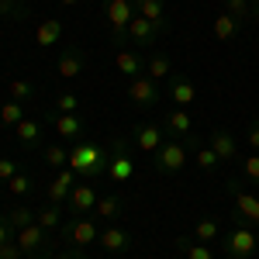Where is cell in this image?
<instances>
[{"label":"cell","instance_id":"obj_1","mask_svg":"<svg viewBox=\"0 0 259 259\" xmlns=\"http://www.w3.org/2000/svg\"><path fill=\"white\" fill-rule=\"evenodd\" d=\"M107 159H111V149L107 145H94V142H76L69 145V169L76 173V180H94L107 177Z\"/></svg>","mask_w":259,"mask_h":259},{"label":"cell","instance_id":"obj_2","mask_svg":"<svg viewBox=\"0 0 259 259\" xmlns=\"http://www.w3.org/2000/svg\"><path fill=\"white\" fill-rule=\"evenodd\" d=\"M132 132H121L111 139V159H107V180H114V183H128V180L135 177V159H132Z\"/></svg>","mask_w":259,"mask_h":259},{"label":"cell","instance_id":"obj_3","mask_svg":"<svg viewBox=\"0 0 259 259\" xmlns=\"http://www.w3.org/2000/svg\"><path fill=\"white\" fill-rule=\"evenodd\" d=\"M104 14L111 24V45L114 49H128V24L135 18V4L132 0H104Z\"/></svg>","mask_w":259,"mask_h":259},{"label":"cell","instance_id":"obj_4","mask_svg":"<svg viewBox=\"0 0 259 259\" xmlns=\"http://www.w3.org/2000/svg\"><path fill=\"white\" fill-rule=\"evenodd\" d=\"M187 159H190V149L180 139H166L159 145V152L152 156V169H156L159 177H177L180 169L187 166Z\"/></svg>","mask_w":259,"mask_h":259},{"label":"cell","instance_id":"obj_5","mask_svg":"<svg viewBox=\"0 0 259 259\" xmlns=\"http://www.w3.org/2000/svg\"><path fill=\"white\" fill-rule=\"evenodd\" d=\"M59 235L66 242H69V249H87V245H94V242H100V225L94 218H76V214H69V218L62 221Z\"/></svg>","mask_w":259,"mask_h":259},{"label":"cell","instance_id":"obj_6","mask_svg":"<svg viewBox=\"0 0 259 259\" xmlns=\"http://www.w3.org/2000/svg\"><path fill=\"white\" fill-rule=\"evenodd\" d=\"M225 259H249L259 252V235L252 232V225H245V221H239L228 235H225Z\"/></svg>","mask_w":259,"mask_h":259},{"label":"cell","instance_id":"obj_7","mask_svg":"<svg viewBox=\"0 0 259 259\" xmlns=\"http://www.w3.org/2000/svg\"><path fill=\"white\" fill-rule=\"evenodd\" d=\"M162 132H166V139H180L190 152L200 149V139L194 135V118H190V111H183V107H173V111L162 118Z\"/></svg>","mask_w":259,"mask_h":259},{"label":"cell","instance_id":"obj_8","mask_svg":"<svg viewBox=\"0 0 259 259\" xmlns=\"http://www.w3.org/2000/svg\"><path fill=\"white\" fill-rule=\"evenodd\" d=\"M225 194H228L232 204H235L239 221L259 225V197L252 194V190H245V180H228V183H225Z\"/></svg>","mask_w":259,"mask_h":259},{"label":"cell","instance_id":"obj_9","mask_svg":"<svg viewBox=\"0 0 259 259\" xmlns=\"http://www.w3.org/2000/svg\"><path fill=\"white\" fill-rule=\"evenodd\" d=\"M18 245L21 252L31 259H52V232H45L38 221L28 225L24 232H18Z\"/></svg>","mask_w":259,"mask_h":259},{"label":"cell","instance_id":"obj_10","mask_svg":"<svg viewBox=\"0 0 259 259\" xmlns=\"http://www.w3.org/2000/svg\"><path fill=\"white\" fill-rule=\"evenodd\" d=\"M124 100L135 107V111H149V107H156L162 100V90L156 80H149V76H135V80L128 83V90H124Z\"/></svg>","mask_w":259,"mask_h":259},{"label":"cell","instance_id":"obj_11","mask_svg":"<svg viewBox=\"0 0 259 259\" xmlns=\"http://www.w3.org/2000/svg\"><path fill=\"white\" fill-rule=\"evenodd\" d=\"M45 121L56 128V135H59V139L73 142V145H76V142L83 139V132H87V118H83L80 111H76V114H56V111H49Z\"/></svg>","mask_w":259,"mask_h":259},{"label":"cell","instance_id":"obj_12","mask_svg":"<svg viewBox=\"0 0 259 259\" xmlns=\"http://www.w3.org/2000/svg\"><path fill=\"white\" fill-rule=\"evenodd\" d=\"M94 207H97V190H94V183L80 180V183L69 190V197H66V214L83 218V214H94Z\"/></svg>","mask_w":259,"mask_h":259},{"label":"cell","instance_id":"obj_13","mask_svg":"<svg viewBox=\"0 0 259 259\" xmlns=\"http://www.w3.org/2000/svg\"><path fill=\"white\" fill-rule=\"evenodd\" d=\"M132 142H135V149H142L145 156H156V152H159V145L166 142V132H162V124L139 121V124L132 128Z\"/></svg>","mask_w":259,"mask_h":259},{"label":"cell","instance_id":"obj_14","mask_svg":"<svg viewBox=\"0 0 259 259\" xmlns=\"http://www.w3.org/2000/svg\"><path fill=\"white\" fill-rule=\"evenodd\" d=\"M159 35H162L159 24L139 18V14H135V18H132V24H128V45H132V49H139V52H142V49H152Z\"/></svg>","mask_w":259,"mask_h":259},{"label":"cell","instance_id":"obj_15","mask_svg":"<svg viewBox=\"0 0 259 259\" xmlns=\"http://www.w3.org/2000/svg\"><path fill=\"white\" fill-rule=\"evenodd\" d=\"M83 66H87V52H83L80 45H66L59 52V59H56V73L66 76V80H76L83 73Z\"/></svg>","mask_w":259,"mask_h":259},{"label":"cell","instance_id":"obj_16","mask_svg":"<svg viewBox=\"0 0 259 259\" xmlns=\"http://www.w3.org/2000/svg\"><path fill=\"white\" fill-rule=\"evenodd\" d=\"M166 83H169V87H166V94H169V100H173L177 107H183V111H187V107L197 100V87H194V80H190V76H183V73H173V76H169Z\"/></svg>","mask_w":259,"mask_h":259},{"label":"cell","instance_id":"obj_17","mask_svg":"<svg viewBox=\"0 0 259 259\" xmlns=\"http://www.w3.org/2000/svg\"><path fill=\"white\" fill-rule=\"evenodd\" d=\"M207 145L218 152L221 162L239 159V142H235V135H232L228 128H214V132H207Z\"/></svg>","mask_w":259,"mask_h":259},{"label":"cell","instance_id":"obj_18","mask_svg":"<svg viewBox=\"0 0 259 259\" xmlns=\"http://www.w3.org/2000/svg\"><path fill=\"white\" fill-rule=\"evenodd\" d=\"M121 214H124V197H121V194H104V197H97L94 221H104V225H118Z\"/></svg>","mask_w":259,"mask_h":259},{"label":"cell","instance_id":"obj_19","mask_svg":"<svg viewBox=\"0 0 259 259\" xmlns=\"http://www.w3.org/2000/svg\"><path fill=\"white\" fill-rule=\"evenodd\" d=\"M14 135H18V145L24 149V152H38V149H41V135H45V132H41V121L38 118H24L18 128H14Z\"/></svg>","mask_w":259,"mask_h":259},{"label":"cell","instance_id":"obj_20","mask_svg":"<svg viewBox=\"0 0 259 259\" xmlns=\"http://www.w3.org/2000/svg\"><path fill=\"white\" fill-rule=\"evenodd\" d=\"M114 66H118L121 76H128V80L145 76V56H142L139 49H121L118 56H114Z\"/></svg>","mask_w":259,"mask_h":259},{"label":"cell","instance_id":"obj_21","mask_svg":"<svg viewBox=\"0 0 259 259\" xmlns=\"http://www.w3.org/2000/svg\"><path fill=\"white\" fill-rule=\"evenodd\" d=\"M100 249H107V252H128L132 249V232H124L121 225L100 228Z\"/></svg>","mask_w":259,"mask_h":259},{"label":"cell","instance_id":"obj_22","mask_svg":"<svg viewBox=\"0 0 259 259\" xmlns=\"http://www.w3.org/2000/svg\"><path fill=\"white\" fill-rule=\"evenodd\" d=\"M135 4V14L152 24H159L162 31H169V21H166V0H132Z\"/></svg>","mask_w":259,"mask_h":259},{"label":"cell","instance_id":"obj_23","mask_svg":"<svg viewBox=\"0 0 259 259\" xmlns=\"http://www.w3.org/2000/svg\"><path fill=\"white\" fill-rule=\"evenodd\" d=\"M80 180H76V173L66 166V169H59L56 173V180H52V187H49V200L52 204H66V197H69V190L76 187Z\"/></svg>","mask_w":259,"mask_h":259},{"label":"cell","instance_id":"obj_24","mask_svg":"<svg viewBox=\"0 0 259 259\" xmlns=\"http://www.w3.org/2000/svg\"><path fill=\"white\" fill-rule=\"evenodd\" d=\"M145 76L149 80H169L173 76V62H169V56L166 52H149L145 56Z\"/></svg>","mask_w":259,"mask_h":259},{"label":"cell","instance_id":"obj_25","mask_svg":"<svg viewBox=\"0 0 259 259\" xmlns=\"http://www.w3.org/2000/svg\"><path fill=\"white\" fill-rule=\"evenodd\" d=\"M62 214H66V204H45V207H38L35 211V221H38L45 232H56V228H62Z\"/></svg>","mask_w":259,"mask_h":259},{"label":"cell","instance_id":"obj_26","mask_svg":"<svg viewBox=\"0 0 259 259\" xmlns=\"http://www.w3.org/2000/svg\"><path fill=\"white\" fill-rule=\"evenodd\" d=\"M35 38H38V49H52V45L62 38V21H59V18H45V21H38V31H35Z\"/></svg>","mask_w":259,"mask_h":259},{"label":"cell","instance_id":"obj_27","mask_svg":"<svg viewBox=\"0 0 259 259\" xmlns=\"http://www.w3.org/2000/svg\"><path fill=\"white\" fill-rule=\"evenodd\" d=\"M239 31H242V21L239 18H232V14H225V11L214 18V38H218V41H232Z\"/></svg>","mask_w":259,"mask_h":259},{"label":"cell","instance_id":"obj_28","mask_svg":"<svg viewBox=\"0 0 259 259\" xmlns=\"http://www.w3.org/2000/svg\"><path fill=\"white\" fill-rule=\"evenodd\" d=\"M0 218L7 221L14 232H24L28 225H35V211H31V207H11V211H7V214H0Z\"/></svg>","mask_w":259,"mask_h":259},{"label":"cell","instance_id":"obj_29","mask_svg":"<svg viewBox=\"0 0 259 259\" xmlns=\"http://www.w3.org/2000/svg\"><path fill=\"white\" fill-rule=\"evenodd\" d=\"M24 107H28V104H18V100H7V104L0 107V124H7V128L14 132V128H18L21 121H24Z\"/></svg>","mask_w":259,"mask_h":259},{"label":"cell","instance_id":"obj_30","mask_svg":"<svg viewBox=\"0 0 259 259\" xmlns=\"http://www.w3.org/2000/svg\"><path fill=\"white\" fill-rule=\"evenodd\" d=\"M41 159H45V166H52V169H66L69 166V149L66 145H45L41 149Z\"/></svg>","mask_w":259,"mask_h":259},{"label":"cell","instance_id":"obj_31","mask_svg":"<svg viewBox=\"0 0 259 259\" xmlns=\"http://www.w3.org/2000/svg\"><path fill=\"white\" fill-rule=\"evenodd\" d=\"M177 249L183 252V259H214V256H211V249H207L204 242H194V239H187V235L177 239Z\"/></svg>","mask_w":259,"mask_h":259},{"label":"cell","instance_id":"obj_32","mask_svg":"<svg viewBox=\"0 0 259 259\" xmlns=\"http://www.w3.org/2000/svg\"><path fill=\"white\" fill-rule=\"evenodd\" d=\"M218 235H221V228H218V221L214 218H200L197 221V228H194V242H218Z\"/></svg>","mask_w":259,"mask_h":259},{"label":"cell","instance_id":"obj_33","mask_svg":"<svg viewBox=\"0 0 259 259\" xmlns=\"http://www.w3.org/2000/svg\"><path fill=\"white\" fill-rule=\"evenodd\" d=\"M221 7H225V14L239 18L242 24L252 21V0H221Z\"/></svg>","mask_w":259,"mask_h":259},{"label":"cell","instance_id":"obj_34","mask_svg":"<svg viewBox=\"0 0 259 259\" xmlns=\"http://www.w3.org/2000/svg\"><path fill=\"white\" fill-rule=\"evenodd\" d=\"M35 97H38L35 83H28V80H11V100H18V104H31Z\"/></svg>","mask_w":259,"mask_h":259},{"label":"cell","instance_id":"obj_35","mask_svg":"<svg viewBox=\"0 0 259 259\" xmlns=\"http://www.w3.org/2000/svg\"><path fill=\"white\" fill-rule=\"evenodd\" d=\"M197 169L200 173H214V169H218L221 166V159H218V152H214V149H211V145H200L197 149Z\"/></svg>","mask_w":259,"mask_h":259},{"label":"cell","instance_id":"obj_36","mask_svg":"<svg viewBox=\"0 0 259 259\" xmlns=\"http://www.w3.org/2000/svg\"><path fill=\"white\" fill-rule=\"evenodd\" d=\"M242 180L252 183V187H259V152H252V156L242 159Z\"/></svg>","mask_w":259,"mask_h":259},{"label":"cell","instance_id":"obj_37","mask_svg":"<svg viewBox=\"0 0 259 259\" xmlns=\"http://www.w3.org/2000/svg\"><path fill=\"white\" fill-rule=\"evenodd\" d=\"M52 111H56V114H76V111H80V97H76V94H59L56 104H52Z\"/></svg>","mask_w":259,"mask_h":259},{"label":"cell","instance_id":"obj_38","mask_svg":"<svg viewBox=\"0 0 259 259\" xmlns=\"http://www.w3.org/2000/svg\"><path fill=\"white\" fill-rule=\"evenodd\" d=\"M7 187H11V194L24 197V194H31V190H35V177H31V173H18V177L11 180Z\"/></svg>","mask_w":259,"mask_h":259},{"label":"cell","instance_id":"obj_39","mask_svg":"<svg viewBox=\"0 0 259 259\" xmlns=\"http://www.w3.org/2000/svg\"><path fill=\"white\" fill-rule=\"evenodd\" d=\"M21 173L18 159H11V156H0V183H11V180Z\"/></svg>","mask_w":259,"mask_h":259},{"label":"cell","instance_id":"obj_40","mask_svg":"<svg viewBox=\"0 0 259 259\" xmlns=\"http://www.w3.org/2000/svg\"><path fill=\"white\" fill-rule=\"evenodd\" d=\"M0 259H24V252H21L18 239H14V242H4V245H0Z\"/></svg>","mask_w":259,"mask_h":259},{"label":"cell","instance_id":"obj_41","mask_svg":"<svg viewBox=\"0 0 259 259\" xmlns=\"http://www.w3.org/2000/svg\"><path fill=\"white\" fill-rule=\"evenodd\" d=\"M245 139H249V145H252V152H259V121H252V124H249Z\"/></svg>","mask_w":259,"mask_h":259},{"label":"cell","instance_id":"obj_42","mask_svg":"<svg viewBox=\"0 0 259 259\" xmlns=\"http://www.w3.org/2000/svg\"><path fill=\"white\" fill-rule=\"evenodd\" d=\"M14 239H18V232H14L7 221L0 218V245H4V242H14Z\"/></svg>","mask_w":259,"mask_h":259},{"label":"cell","instance_id":"obj_43","mask_svg":"<svg viewBox=\"0 0 259 259\" xmlns=\"http://www.w3.org/2000/svg\"><path fill=\"white\" fill-rule=\"evenodd\" d=\"M59 259H87V252H83V249H66Z\"/></svg>","mask_w":259,"mask_h":259},{"label":"cell","instance_id":"obj_44","mask_svg":"<svg viewBox=\"0 0 259 259\" xmlns=\"http://www.w3.org/2000/svg\"><path fill=\"white\" fill-rule=\"evenodd\" d=\"M11 4H14L18 11H24V14H28V7H31V0H11Z\"/></svg>","mask_w":259,"mask_h":259},{"label":"cell","instance_id":"obj_45","mask_svg":"<svg viewBox=\"0 0 259 259\" xmlns=\"http://www.w3.org/2000/svg\"><path fill=\"white\" fill-rule=\"evenodd\" d=\"M56 4H62V7H76L80 0H56Z\"/></svg>","mask_w":259,"mask_h":259},{"label":"cell","instance_id":"obj_46","mask_svg":"<svg viewBox=\"0 0 259 259\" xmlns=\"http://www.w3.org/2000/svg\"><path fill=\"white\" fill-rule=\"evenodd\" d=\"M256 11H259V0H252V14H256Z\"/></svg>","mask_w":259,"mask_h":259},{"label":"cell","instance_id":"obj_47","mask_svg":"<svg viewBox=\"0 0 259 259\" xmlns=\"http://www.w3.org/2000/svg\"><path fill=\"white\" fill-rule=\"evenodd\" d=\"M252 21H259V11H256V14H252Z\"/></svg>","mask_w":259,"mask_h":259},{"label":"cell","instance_id":"obj_48","mask_svg":"<svg viewBox=\"0 0 259 259\" xmlns=\"http://www.w3.org/2000/svg\"><path fill=\"white\" fill-rule=\"evenodd\" d=\"M249 259H256V256H249Z\"/></svg>","mask_w":259,"mask_h":259},{"label":"cell","instance_id":"obj_49","mask_svg":"<svg viewBox=\"0 0 259 259\" xmlns=\"http://www.w3.org/2000/svg\"><path fill=\"white\" fill-rule=\"evenodd\" d=\"M0 4H4V0H0Z\"/></svg>","mask_w":259,"mask_h":259}]
</instances>
